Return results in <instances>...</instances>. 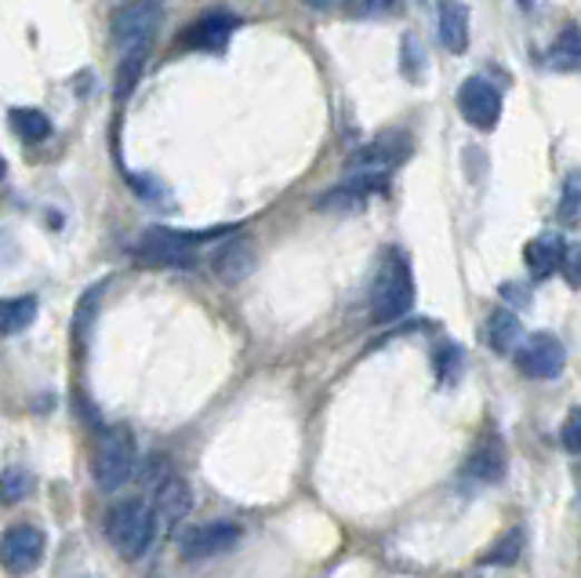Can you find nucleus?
<instances>
[{"mask_svg": "<svg viewBox=\"0 0 581 578\" xmlns=\"http://www.w3.org/2000/svg\"><path fill=\"white\" fill-rule=\"evenodd\" d=\"M557 218H560L563 226H578L581 223V172H571V175L563 178Z\"/></svg>", "mask_w": 581, "mask_h": 578, "instance_id": "nucleus-26", "label": "nucleus"}, {"mask_svg": "<svg viewBox=\"0 0 581 578\" xmlns=\"http://www.w3.org/2000/svg\"><path fill=\"white\" fill-rule=\"evenodd\" d=\"M578 494H581V470H578Z\"/></svg>", "mask_w": 581, "mask_h": 578, "instance_id": "nucleus-34", "label": "nucleus"}, {"mask_svg": "<svg viewBox=\"0 0 581 578\" xmlns=\"http://www.w3.org/2000/svg\"><path fill=\"white\" fill-rule=\"evenodd\" d=\"M154 506H157L160 520H168V525H178V520L189 517L193 491H189V484L178 473H164L157 480V488H154Z\"/></svg>", "mask_w": 581, "mask_h": 578, "instance_id": "nucleus-13", "label": "nucleus"}, {"mask_svg": "<svg viewBox=\"0 0 581 578\" xmlns=\"http://www.w3.org/2000/svg\"><path fill=\"white\" fill-rule=\"evenodd\" d=\"M563 277H567V284L571 287H578L581 292V244H574V247H567V255H563Z\"/></svg>", "mask_w": 581, "mask_h": 578, "instance_id": "nucleus-30", "label": "nucleus"}, {"mask_svg": "<svg viewBox=\"0 0 581 578\" xmlns=\"http://www.w3.org/2000/svg\"><path fill=\"white\" fill-rule=\"evenodd\" d=\"M404 8V0H345V16L349 19H382L396 16Z\"/></svg>", "mask_w": 581, "mask_h": 578, "instance_id": "nucleus-27", "label": "nucleus"}, {"mask_svg": "<svg viewBox=\"0 0 581 578\" xmlns=\"http://www.w3.org/2000/svg\"><path fill=\"white\" fill-rule=\"evenodd\" d=\"M8 175V160L4 157H0V178H4Z\"/></svg>", "mask_w": 581, "mask_h": 578, "instance_id": "nucleus-33", "label": "nucleus"}, {"mask_svg": "<svg viewBox=\"0 0 581 578\" xmlns=\"http://www.w3.org/2000/svg\"><path fill=\"white\" fill-rule=\"evenodd\" d=\"M563 255H567V244H563L560 233H542V237H534L528 247H523V263H528L534 281L552 277V273L563 266Z\"/></svg>", "mask_w": 581, "mask_h": 578, "instance_id": "nucleus-15", "label": "nucleus"}, {"mask_svg": "<svg viewBox=\"0 0 581 578\" xmlns=\"http://www.w3.org/2000/svg\"><path fill=\"white\" fill-rule=\"evenodd\" d=\"M523 546H528V539H523V528H509L502 539H498L488 553H483V560L480 564H516L520 557H523Z\"/></svg>", "mask_w": 581, "mask_h": 578, "instance_id": "nucleus-25", "label": "nucleus"}, {"mask_svg": "<svg viewBox=\"0 0 581 578\" xmlns=\"http://www.w3.org/2000/svg\"><path fill=\"white\" fill-rule=\"evenodd\" d=\"M8 117H11V128L19 131L22 143H45V139H51V117L45 114V109L16 106Z\"/></svg>", "mask_w": 581, "mask_h": 578, "instance_id": "nucleus-21", "label": "nucleus"}, {"mask_svg": "<svg viewBox=\"0 0 581 578\" xmlns=\"http://www.w3.org/2000/svg\"><path fill=\"white\" fill-rule=\"evenodd\" d=\"M211 270H215V277L218 281H226V284H240L247 273L255 270V244L252 241H229L223 244L218 252L211 255Z\"/></svg>", "mask_w": 581, "mask_h": 578, "instance_id": "nucleus-14", "label": "nucleus"}, {"mask_svg": "<svg viewBox=\"0 0 581 578\" xmlns=\"http://www.w3.org/2000/svg\"><path fill=\"white\" fill-rule=\"evenodd\" d=\"M160 26H164V8L157 0H131V4L114 11L109 30H114L120 51H135V48H154Z\"/></svg>", "mask_w": 581, "mask_h": 578, "instance_id": "nucleus-5", "label": "nucleus"}, {"mask_svg": "<svg viewBox=\"0 0 581 578\" xmlns=\"http://www.w3.org/2000/svg\"><path fill=\"white\" fill-rule=\"evenodd\" d=\"M520 342H523L520 316L509 313V310H494V313L488 316V346H491L494 353L513 356V353L520 350Z\"/></svg>", "mask_w": 581, "mask_h": 578, "instance_id": "nucleus-17", "label": "nucleus"}, {"mask_svg": "<svg viewBox=\"0 0 581 578\" xmlns=\"http://www.w3.org/2000/svg\"><path fill=\"white\" fill-rule=\"evenodd\" d=\"M502 473H505V444L502 437L488 433L465 462V480H473V484H494V480H502Z\"/></svg>", "mask_w": 581, "mask_h": 578, "instance_id": "nucleus-12", "label": "nucleus"}, {"mask_svg": "<svg viewBox=\"0 0 581 578\" xmlns=\"http://www.w3.org/2000/svg\"><path fill=\"white\" fill-rule=\"evenodd\" d=\"M513 356H516L520 375L538 379V382L557 379L560 371L567 368V350H563V342H560L557 335H549V332H538V335H531V339H523L520 350H516Z\"/></svg>", "mask_w": 581, "mask_h": 578, "instance_id": "nucleus-8", "label": "nucleus"}, {"mask_svg": "<svg viewBox=\"0 0 581 578\" xmlns=\"http://www.w3.org/2000/svg\"><path fill=\"white\" fill-rule=\"evenodd\" d=\"M400 66H404V77L407 80H422L425 74V51H422V40L407 33L404 45H400Z\"/></svg>", "mask_w": 581, "mask_h": 578, "instance_id": "nucleus-28", "label": "nucleus"}, {"mask_svg": "<svg viewBox=\"0 0 581 578\" xmlns=\"http://www.w3.org/2000/svg\"><path fill=\"white\" fill-rule=\"evenodd\" d=\"M338 0H306V8H313V11H327V8H335Z\"/></svg>", "mask_w": 581, "mask_h": 578, "instance_id": "nucleus-31", "label": "nucleus"}, {"mask_svg": "<svg viewBox=\"0 0 581 578\" xmlns=\"http://www.w3.org/2000/svg\"><path fill=\"white\" fill-rule=\"evenodd\" d=\"M237 26H240V19L233 16V11H211V16H204V19L193 22L178 45L197 48V51H223Z\"/></svg>", "mask_w": 581, "mask_h": 578, "instance_id": "nucleus-11", "label": "nucleus"}, {"mask_svg": "<svg viewBox=\"0 0 581 578\" xmlns=\"http://www.w3.org/2000/svg\"><path fill=\"white\" fill-rule=\"evenodd\" d=\"M560 444L571 451V455H581V408H574L571 415H567L560 430Z\"/></svg>", "mask_w": 581, "mask_h": 578, "instance_id": "nucleus-29", "label": "nucleus"}, {"mask_svg": "<svg viewBox=\"0 0 581 578\" xmlns=\"http://www.w3.org/2000/svg\"><path fill=\"white\" fill-rule=\"evenodd\" d=\"M45 549H48V539L37 525H16L4 531V539H0V564L16 575L33 571L40 557H45Z\"/></svg>", "mask_w": 581, "mask_h": 578, "instance_id": "nucleus-10", "label": "nucleus"}, {"mask_svg": "<svg viewBox=\"0 0 581 578\" xmlns=\"http://www.w3.org/2000/svg\"><path fill=\"white\" fill-rule=\"evenodd\" d=\"M223 233H233V229L218 226V229H204V233H186V229L154 226L131 244V255L142 266H154V270H193L197 266V244L223 237Z\"/></svg>", "mask_w": 581, "mask_h": 578, "instance_id": "nucleus-1", "label": "nucleus"}, {"mask_svg": "<svg viewBox=\"0 0 581 578\" xmlns=\"http://www.w3.org/2000/svg\"><path fill=\"white\" fill-rule=\"evenodd\" d=\"M462 368H465V353L459 342H436L433 346V371L436 379L444 385H454L462 379Z\"/></svg>", "mask_w": 581, "mask_h": 578, "instance_id": "nucleus-23", "label": "nucleus"}, {"mask_svg": "<svg viewBox=\"0 0 581 578\" xmlns=\"http://www.w3.org/2000/svg\"><path fill=\"white\" fill-rule=\"evenodd\" d=\"M459 109H462V117L473 124V128L491 131L498 124V117H502V91H498L491 80L469 77V80H462V88H459Z\"/></svg>", "mask_w": 581, "mask_h": 578, "instance_id": "nucleus-9", "label": "nucleus"}, {"mask_svg": "<svg viewBox=\"0 0 581 578\" xmlns=\"http://www.w3.org/2000/svg\"><path fill=\"white\" fill-rule=\"evenodd\" d=\"M244 539L240 525L233 520H215V525H197V528H183L178 531V553L183 560L197 564V560H211V557H223L229 549H237Z\"/></svg>", "mask_w": 581, "mask_h": 578, "instance_id": "nucleus-7", "label": "nucleus"}, {"mask_svg": "<svg viewBox=\"0 0 581 578\" xmlns=\"http://www.w3.org/2000/svg\"><path fill=\"white\" fill-rule=\"evenodd\" d=\"M40 310L37 295H19V298H0V335H19L33 324Z\"/></svg>", "mask_w": 581, "mask_h": 578, "instance_id": "nucleus-19", "label": "nucleus"}, {"mask_svg": "<svg viewBox=\"0 0 581 578\" xmlns=\"http://www.w3.org/2000/svg\"><path fill=\"white\" fill-rule=\"evenodd\" d=\"M30 491H33L30 470H22V466L0 470V506H19L22 499H30Z\"/></svg>", "mask_w": 581, "mask_h": 578, "instance_id": "nucleus-24", "label": "nucleus"}, {"mask_svg": "<svg viewBox=\"0 0 581 578\" xmlns=\"http://www.w3.org/2000/svg\"><path fill=\"white\" fill-rule=\"evenodd\" d=\"M138 466V451H135V437L128 425H109L99 430L95 440V455H91V477L102 491H120L128 480L135 477Z\"/></svg>", "mask_w": 581, "mask_h": 578, "instance_id": "nucleus-4", "label": "nucleus"}, {"mask_svg": "<svg viewBox=\"0 0 581 578\" xmlns=\"http://www.w3.org/2000/svg\"><path fill=\"white\" fill-rule=\"evenodd\" d=\"M414 306V277L404 252H385L375 281H371V321L375 324H396Z\"/></svg>", "mask_w": 581, "mask_h": 578, "instance_id": "nucleus-3", "label": "nucleus"}, {"mask_svg": "<svg viewBox=\"0 0 581 578\" xmlns=\"http://www.w3.org/2000/svg\"><path fill=\"white\" fill-rule=\"evenodd\" d=\"M545 62L560 74H578L581 70V26H563L560 37L552 40Z\"/></svg>", "mask_w": 581, "mask_h": 578, "instance_id": "nucleus-18", "label": "nucleus"}, {"mask_svg": "<svg viewBox=\"0 0 581 578\" xmlns=\"http://www.w3.org/2000/svg\"><path fill=\"white\" fill-rule=\"evenodd\" d=\"M160 513L146 499H124L106 513V535L124 560H142L157 542Z\"/></svg>", "mask_w": 581, "mask_h": 578, "instance_id": "nucleus-2", "label": "nucleus"}, {"mask_svg": "<svg viewBox=\"0 0 581 578\" xmlns=\"http://www.w3.org/2000/svg\"><path fill=\"white\" fill-rule=\"evenodd\" d=\"M516 4H520V11H531V8H534V0H516Z\"/></svg>", "mask_w": 581, "mask_h": 578, "instance_id": "nucleus-32", "label": "nucleus"}, {"mask_svg": "<svg viewBox=\"0 0 581 578\" xmlns=\"http://www.w3.org/2000/svg\"><path fill=\"white\" fill-rule=\"evenodd\" d=\"M146 59H149V48L120 51V62H117V80H114L117 99H128V95L135 91V85H138V80H142V74H146Z\"/></svg>", "mask_w": 581, "mask_h": 578, "instance_id": "nucleus-22", "label": "nucleus"}, {"mask_svg": "<svg viewBox=\"0 0 581 578\" xmlns=\"http://www.w3.org/2000/svg\"><path fill=\"white\" fill-rule=\"evenodd\" d=\"M102 287H106V281L95 284V287H88V292L80 295V302H77V313H73V350H77V353H85V346H88L95 313H99V302H102Z\"/></svg>", "mask_w": 581, "mask_h": 578, "instance_id": "nucleus-20", "label": "nucleus"}, {"mask_svg": "<svg viewBox=\"0 0 581 578\" xmlns=\"http://www.w3.org/2000/svg\"><path fill=\"white\" fill-rule=\"evenodd\" d=\"M436 30H440V45L447 51L462 55L469 48V8L462 0H440Z\"/></svg>", "mask_w": 581, "mask_h": 578, "instance_id": "nucleus-16", "label": "nucleus"}, {"mask_svg": "<svg viewBox=\"0 0 581 578\" xmlns=\"http://www.w3.org/2000/svg\"><path fill=\"white\" fill-rule=\"evenodd\" d=\"M411 149H414L411 135L404 128H390V131L375 135L367 146H360L356 154H349V160H345V172L390 175L411 157Z\"/></svg>", "mask_w": 581, "mask_h": 578, "instance_id": "nucleus-6", "label": "nucleus"}]
</instances>
